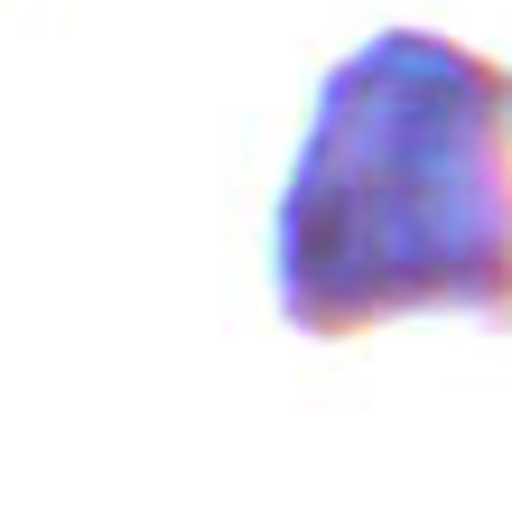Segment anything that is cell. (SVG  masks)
<instances>
[{
    "label": "cell",
    "mask_w": 512,
    "mask_h": 512,
    "mask_svg": "<svg viewBox=\"0 0 512 512\" xmlns=\"http://www.w3.org/2000/svg\"><path fill=\"white\" fill-rule=\"evenodd\" d=\"M270 298L298 336L512 317V75L438 28L345 47L270 205Z\"/></svg>",
    "instance_id": "cell-1"
}]
</instances>
